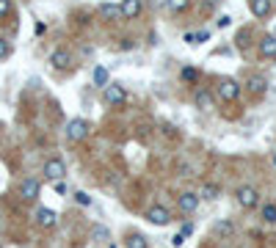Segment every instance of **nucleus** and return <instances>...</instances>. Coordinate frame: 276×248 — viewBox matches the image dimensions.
Instances as JSON below:
<instances>
[{
  "instance_id": "f257e3e1",
  "label": "nucleus",
  "mask_w": 276,
  "mask_h": 248,
  "mask_svg": "<svg viewBox=\"0 0 276 248\" xmlns=\"http://www.w3.org/2000/svg\"><path fill=\"white\" fill-rule=\"evenodd\" d=\"M235 202L243 207V210H254V207L260 204V193H257V187H252V185H240L238 190H235Z\"/></svg>"
},
{
  "instance_id": "f03ea898",
  "label": "nucleus",
  "mask_w": 276,
  "mask_h": 248,
  "mask_svg": "<svg viewBox=\"0 0 276 248\" xmlns=\"http://www.w3.org/2000/svg\"><path fill=\"white\" fill-rule=\"evenodd\" d=\"M86 135H89V122H86V119H72V122L66 124V138H69L72 144L83 141Z\"/></svg>"
},
{
  "instance_id": "7ed1b4c3",
  "label": "nucleus",
  "mask_w": 276,
  "mask_h": 248,
  "mask_svg": "<svg viewBox=\"0 0 276 248\" xmlns=\"http://www.w3.org/2000/svg\"><path fill=\"white\" fill-rule=\"evenodd\" d=\"M44 177L53 179V182H61V179L66 177L64 160H61V157H50V160H47V163H44Z\"/></svg>"
},
{
  "instance_id": "20e7f679",
  "label": "nucleus",
  "mask_w": 276,
  "mask_h": 248,
  "mask_svg": "<svg viewBox=\"0 0 276 248\" xmlns=\"http://www.w3.org/2000/svg\"><path fill=\"white\" fill-rule=\"evenodd\" d=\"M146 221L155 226H169L171 224V212L166 210L163 204H152L149 210H146Z\"/></svg>"
},
{
  "instance_id": "39448f33",
  "label": "nucleus",
  "mask_w": 276,
  "mask_h": 248,
  "mask_svg": "<svg viewBox=\"0 0 276 248\" xmlns=\"http://www.w3.org/2000/svg\"><path fill=\"white\" fill-rule=\"evenodd\" d=\"M218 97L224 99V102H235V99L240 97V83L238 80H221L218 83Z\"/></svg>"
},
{
  "instance_id": "423d86ee",
  "label": "nucleus",
  "mask_w": 276,
  "mask_h": 248,
  "mask_svg": "<svg viewBox=\"0 0 276 248\" xmlns=\"http://www.w3.org/2000/svg\"><path fill=\"white\" fill-rule=\"evenodd\" d=\"M177 207H180V212H185V215L196 212V207H199V193H193V190H185V193H180V199H177Z\"/></svg>"
},
{
  "instance_id": "0eeeda50",
  "label": "nucleus",
  "mask_w": 276,
  "mask_h": 248,
  "mask_svg": "<svg viewBox=\"0 0 276 248\" xmlns=\"http://www.w3.org/2000/svg\"><path fill=\"white\" fill-rule=\"evenodd\" d=\"M50 64L56 66V69H69V66L75 64V56H72L69 50H64V47H58V50H53Z\"/></svg>"
},
{
  "instance_id": "6e6552de",
  "label": "nucleus",
  "mask_w": 276,
  "mask_h": 248,
  "mask_svg": "<svg viewBox=\"0 0 276 248\" xmlns=\"http://www.w3.org/2000/svg\"><path fill=\"white\" fill-rule=\"evenodd\" d=\"M103 97H105L108 105H119V102H124L127 91H124V86H119V83H108L105 91H103Z\"/></svg>"
},
{
  "instance_id": "1a4fd4ad",
  "label": "nucleus",
  "mask_w": 276,
  "mask_h": 248,
  "mask_svg": "<svg viewBox=\"0 0 276 248\" xmlns=\"http://www.w3.org/2000/svg\"><path fill=\"white\" fill-rule=\"evenodd\" d=\"M119 9H122V17L124 19H136L141 11H144V0H122Z\"/></svg>"
},
{
  "instance_id": "9d476101",
  "label": "nucleus",
  "mask_w": 276,
  "mask_h": 248,
  "mask_svg": "<svg viewBox=\"0 0 276 248\" xmlns=\"http://www.w3.org/2000/svg\"><path fill=\"white\" fill-rule=\"evenodd\" d=\"M248 9L257 19H265L273 11V0H248Z\"/></svg>"
},
{
  "instance_id": "9b49d317",
  "label": "nucleus",
  "mask_w": 276,
  "mask_h": 248,
  "mask_svg": "<svg viewBox=\"0 0 276 248\" xmlns=\"http://www.w3.org/2000/svg\"><path fill=\"white\" fill-rule=\"evenodd\" d=\"M39 190H42V185H39V179H33V177L19 185V196H22L25 202H33V199L39 196Z\"/></svg>"
},
{
  "instance_id": "f8f14e48",
  "label": "nucleus",
  "mask_w": 276,
  "mask_h": 248,
  "mask_svg": "<svg viewBox=\"0 0 276 248\" xmlns=\"http://www.w3.org/2000/svg\"><path fill=\"white\" fill-rule=\"evenodd\" d=\"M36 224L42 226V229H53V226L58 224V215L53 210H47V207H39L36 210Z\"/></svg>"
},
{
  "instance_id": "ddd939ff",
  "label": "nucleus",
  "mask_w": 276,
  "mask_h": 248,
  "mask_svg": "<svg viewBox=\"0 0 276 248\" xmlns=\"http://www.w3.org/2000/svg\"><path fill=\"white\" fill-rule=\"evenodd\" d=\"M99 17H103L105 22H116V19H122V9H119L116 3H103L99 6Z\"/></svg>"
},
{
  "instance_id": "4468645a",
  "label": "nucleus",
  "mask_w": 276,
  "mask_h": 248,
  "mask_svg": "<svg viewBox=\"0 0 276 248\" xmlns=\"http://www.w3.org/2000/svg\"><path fill=\"white\" fill-rule=\"evenodd\" d=\"M193 102H196L199 111H213V91L199 89L196 94H193Z\"/></svg>"
},
{
  "instance_id": "2eb2a0df",
  "label": "nucleus",
  "mask_w": 276,
  "mask_h": 248,
  "mask_svg": "<svg viewBox=\"0 0 276 248\" xmlns=\"http://www.w3.org/2000/svg\"><path fill=\"white\" fill-rule=\"evenodd\" d=\"M248 91H252L254 94V97H262V94H265L268 91V80L265 77H262V75H252V77H248Z\"/></svg>"
},
{
  "instance_id": "dca6fc26",
  "label": "nucleus",
  "mask_w": 276,
  "mask_h": 248,
  "mask_svg": "<svg viewBox=\"0 0 276 248\" xmlns=\"http://www.w3.org/2000/svg\"><path fill=\"white\" fill-rule=\"evenodd\" d=\"M210 232H213V234H218V237H230V234L235 232V221H230V218H221V221H215Z\"/></svg>"
},
{
  "instance_id": "f3484780",
  "label": "nucleus",
  "mask_w": 276,
  "mask_h": 248,
  "mask_svg": "<svg viewBox=\"0 0 276 248\" xmlns=\"http://www.w3.org/2000/svg\"><path fill=\"white\" fill-rule=\"evenodd\" d=\"M260 56L262 58H276V36H265L260 42Z\"/></svg>"
},
{
  "instance_id": "a211bd4d",
  "label": "nucleus",
  "mask_w": 276,
  "mask_h": 248,
  "mask_svg": "<svg viewBox=\"0 0 276 248\" xmlns=\"http://www.w3.org/2000/svg\"><path fill=\"white\" fill-rule=\"evenodd\" d=\"M218 196H221V187L215 185V182H205V185H202V190H199V199H207V202H215Z\"/></svg>"
},
{
  "instance_id": "6ab92c4d",
  "label": "nucleus",
  "mask_w": 276,
  "mask_h": 248,
  "mask_svg": "<svg viewBox=\"0 0 276 248\" xmlns=\"http://www.w3.org/2000/svg\"><path fill=\"white\" fill-rule=\"evenodd\" d=\"M124 248H149V240L144 237V234H138V232H133L130 237L124 240Z\"/></svg>"
},
{
  "instance_id": "aec40b11",
  "label": "nucleus",
  "mask_w": 276,
  "mask_h": 248,
  "mask_svg": "<svg viewBox=\"0 0 276 248\" xmlns=\"http://www.w3.org/2000/svg\"><path fill=\"white\" fill-rule=\"evenodd\" d=\"M108 83H111V75H108V69H105V66H97V69H94V86L105 89Z\"/></svg>"
},
{
  "instance_id": "412c9836",
  "label": "nucleus",
  "mask_w": 276,
  "mask_h": 248,
  "mask_svg": "<svg viewBox=\"0 0 276 248\" xmlns=\"http://www.w3.org/2000/svg\"><path fill=\"white\" fill-rule=\"evenodd\" d=\"M210 39V33L207 31H202V33H185V42L188 44H202V42H207Z\"/></svg>"
},
{
  "instance_id": "4be33fe9",
  "label": "nucleus",
  "mask_w": 276,
  "mask_h": 248,
  "mask_svg": "<svg viewBox=\"0 0 276 248\" xmlns=\"http://www.w3.org/2000/svg\"><path fill=\"white\" fill-rule=\"evenodd\" d=\"M166 6H169V11L180 14V11H185L188 6H191V0H166Z\"/></svg>"
},
{
  "instance_id": "5701e85b",
  "label": "nucleus",
  "mask_w": 276,
  "mask_h": 248,
  "mask_svg": "<svg viewBox=\"0 0 276 248\" xmlns=\"http://www.w3.org/2000/svg\"><path fill=\"white\" fill-rule=\"evenodd\" d=\"M248 39H252V31H248V28H243V31H238L235 42H238V47H240V50H246V47H248Z\"/></svg>"
},
{
  "instance_id": "b1692460",
  "label": "nucleus",
  "mask_w": 276,
  "mask_h": 248,
  "mask_svg": "<svg viewBox=\"0 0 276 248\" xmlns=\"http://www.w3.org/2000/svg\"><path fill=\"white\" fill-rule=\"evenodd\" d=\"M262 221L276 224V204H265V207H262Z\"/></svg>"
},
{
  "instance_id": "393cba45",
  "label": "nucleus",
  "mask_w": 276,
  "mask_h": 248,
  "mask_svg": "<svg viewBox=\"0 0 276 248\" xmlns=\"http://www.w3.org/2000/svg\"><path fill=\"white\" fill-rule=\"evenodd\" d=\"M196 77H199V72L193 69V66H185V69H183V80H188V83H193Z\"/></svg>"
},
{
  "instance_id": "a878e982",
  "label": "nucleus",
  "mask_w": 276,
  "mask_h": 248,
  "mask_svg": "<svg viewBox=\"0 0 276 248\" xmlns=\"http://www.w3.org/2000/svg\"><path fill=\"white\" fill-rule=\"evenodd\" d=\"M75 202L83 204V207H89V204H91V196H89V193H83V190H78V193H75Z\"/></svg>"
},
{
  "instance_id": "bb28decb",
  "label": "nucleus",
  "mask_w": 276,
  "mask_h": 248,
  "mask_svg": "<svg viewBox=\"0 0 276 248\" xmlns=\"http://www.w3.org/2000/svg\"><path fill=\"white\" fill-rule=\"evenodd\" d=\"M11 56V44L6 42V39H0V61H3V58H9Z\"/></svg>"
},
{
  "instance_id": "cd10ccee",
  "label": "nucleus",
  "mask_w": 276,
  "mask_h": 248,
  "mask_svg": "<svg viewBox=\"0 0 276 248\" xmlns=\"http://www.w3.org/2000/svg\"><path fill=\"white\" fill-rule=\"evenodd\" d=\"M11 11V0H0V17H6Z\"/></svg>"
},
{
  "instance_id": "c85d7f7f",
  "label": "nucleus",
  "mask_w": 276,
  "mask_h": 248,
  "mask_svg": "<svg viewBox=\"0 0 276 248\" xmlns=\"http://www.w3.org/2000/svg\"><path fill=\"white\" fill-rule=\"evenodd\" d=\"M183 243H185V234H174L171 245H174V248H180V245H183Z\"/></svg>"
},
{
  "instance_id": "c756f323",
  "label": "nucleus",
  "mask_w": 276,
  "mask_h": 248,
  "mask_svg": "<svg viewBox=\"0 0 276 248\" xmlns=\"http://www.w3.org/2000/svg\"><path fill=\"white\" fill-rule=\"evenodd\" d=\"M218 28H230V17H221L218 19Z\"/></svg>"
},
{
  "instance_id": "7c9ffc66",
  "label": "nucleus",
  "mask_w": 276,
  "mask_h": 248,
  "mask_svg": "<svg viewBox=\"0 0 276 248\" xmlns=\"http://www.w3.org/2000/svg\"><path fill=\"white\" fill-rule=\"evenodd\" d=\"M193 232V224H183V232H180V234H191Z\"/></svg>"
},
{
  "instance_id": "2f4dec72",
  "label": "nucleus",
  "mask_w": 276,
  "mask_h": 248,
  "mask_svg": "<svg viewBox=\"0 0 276 248\" xmlns=\"http://www.w3.org/2000/svg\"><path fill=\"white\" fill-rule=\"evenodd\" d=\"M56 193H66V185L64 182H56Z\"/></svg>"
},
{
  "instance_id": "473e14b6",
  "label": "nucleus",
  "mask_w": 276,
  "mask_h": 248,
  "mask_svg": "<svg viewBox=\"0 0 276 248\" xmlns=\"http://www.w3.org/2000/svg\"><path fill=\"white\" fill-rule=\"evenodd\" d=\"M271 163H273V166H276V152H273V155H271Z\"/></svg>"
},
{
  "instance_id": "72a5a7b5",
  "label": "nucleus",
  "mask_w": 276,
  "mask_h": 248,
  "mask_svg": "<svg viewBox=\"0 0 276 248\" xmlns=\"http://www.w3.org/2000/svg\"><path fill=\"white\" fill-rule=\"evenodd\" d=\"M273 9H276V6H273Z\"/></svg>"
}]
</instances>
